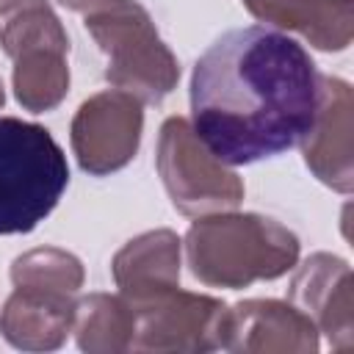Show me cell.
<instances>
[{
    "label": "cell",
    "mask_w": 354,
    "mask_h": 354,
    "mask_svg": "<svg viewBox=\"0 0 354 354\" xmlns=\"http://www.w3.org/2000/svg\"><path fill=\"white\" fill-rule=\"evenodd\" d=\"M318 102L321 72L310 53L266 25L221 33L191 72V127L224 166L301 144Z\"/></svg>",
    "instance_id": "1"
},
{
    "label": "cell",
    "mask_w": 354,
    "mask_h": 354,
    "mask_svg": "<svg viewBox=\"0 0 354 354\" xmlns=\"http://www.w3.org/2000/svg\"><path fill=\"white\" fill-rule=\"evenodd\" d=\"M185 254L199 282L238 290L288 274L299 260V238L257 213L202 216L185 235Z\"/></svg>",
    "instance_id": "2"
},
{
    "label": "cell",
    "mask_w": 354,
    "mask_h": 354,
    "mask_svg": "<svg viewBox=\"0 0 354 354\" xmlns=\"http://www.w3.org/2000/svg\"><path fill=\"white\" fill-rule=\"evenodd\" d=\"M69 166L41 124L0 116V235L36 230L61 202Z\"/></svg>",
    "instance_id": "3"
},
{
    "label": "cell",
    "mask_w": 354,
    "mask_h": 354,
    "mask_svg": "<svg viewBox=\"0 0 354 354\" xmlns=\"http://www.w3.org/2000/svg\"><path fill=\"white\" fill-rule=\"evenodd\" d=\"M86 30L108 55L105 80L141 102H160L180 80L174 53L138 0H105L86 11Z\"/></svg>",
    "instance_id": "4"
},
{
    "label": "cell",
    "mask_w": 354,
    "mask_h": 354,
    "mask_svg": "<svg viewBox=\"0 0 354 354\" xmlns=\"http://www.w3.org/2000/svg\"><path fill=\"white\" fill-rule=\"evenodd\" d=\"M155 163L171 205L185 216L230 210L243 199V183L238 174L205 149L191 122L183 116L163 122Z\"/></svg>",
    "instance_id": "5"
},
{
    "label": "cell",
    "mask_w": 354,
    "mask_h": 354,
    "mask_svg": "<svg viewBox=\"0 0 354 354\" xmlns=\"http://www.w3.org/2000/svg\"><path fill=\"white\" fill-rule=\"evenodd\" d=\"M133 351H210L224 343L227 304L202 293L169 288L136 301Z\"/></svg>",
    "instance_id": "6"
},
{
    "label": "cell",
    "mask_w": 354,
    "mask_h": 354,
    "mask_svg": "<svg viewBox=\"0 0 354 354\" xmlns=\"http://www.w3.org/2000/svg\"><path fill=\"white\" fill-rule=\"evenodd\" d=\"M144 127L141 100L108 88L86 100L72 119V149L88 174H111L136 158Z\"/></svg>",
    "instance_id": "7"
},
{
    "label": "cell",
    "mask_w": 354,
    "mask_h": 354,
    "mask_svg": "<svg viewBox=\"0 0 354 354\" xmlns=\"http://www.w3.org/2000/svg\"><path fill=\"white\" fill-rule=\"evenodd\" d=\"M307 169L329 188L351 191V86L321 75V102L310 133L301 138Z\"/></svg>",
    "instance_id": "8"
},
{
    "label": "cell",
    "mask_w": 354,
    "mask_h": 354,
    "mask_svg": "<svg viewBox=\"0 0 354 354\" xmlns=\"http://www.w3.org/2000/svg\"><path fill=\"white\" fill-rule=\"evenodd\" d=\"M230 351H315L318 326L299 307L277 299H252L227 307L224 343Z\"/></svg>",
    "instance_id": "9"
},
{
    "label": "cell",
    "mask_w": 354,
    "mask_h": 354,
    "mask_svg": "<svg viewBox=\"0 0 354 354\" xmlns=\"http://www.w3.org/2000/svg\"><path fill=\"white\" fill-rule=\"evenodd\" d=\"M351 271L348 263L335 254H313L290 285V299L310 315V321L326 332L337 348L351 346Z\"/></svg>",
    "instance_id": "10"
},
{
    "label": "cell",
    "mask_w": 354,
    "mask_h": 354,
    "mask_svg": "<svg viewBox=\"0 0 354 354\" xmlns=\"http://www.w3.org/2000/svg\"><path fill=\"white\" fill-rule=\"evenodd\" d=\"M75 293L14 285L0 315L3 337L25 351H50L64 343L75 321Z\"/></svg>",
    "instance_id": "11"
},
{
    "label": "cell",
    "mask_w": 354,
    "mask_h": 354,
    "mask_svg": "<svg viewBox=\"0 0 354 354\" xmlns=\"http://www.w3.org/2000/svg\"><path fill=\"white\" fill-rule=\"evenodd\" d=\"M266 25L299 30L318 50H346L354 30L351 0H243Z\"/></svg>",
    "instance_id": "12"
},
{
    "label": "cell",
    "mask_w": 354,
    "mask_h": 354,
    "mask_svg": "<svg viewBox=\"0 0 354 354\" xmlns=\"http://www.w3.org/2000/svg\"><path fill=\"white\" fill-rule=\"evenodd\" d=\"M113 279L127 301L177 288L180 282V238L171 230L144 232L113 257Z\"/></svg>",
    "instance_id": "13"
},
{
    "label": "cell",
    "mask_w": 354,
    "mask_h": 354,
    "mask_svg": "<svg viewBox=\"0 0 354 354\" xmlns=\"http://www.w3.org/2000/svg\"><path fill=\"white\" fill-rule=\"evenodd\" d=\"M0 47L11 58L30 50L69 53V36L47 0H0Z\"/></svg>",
    "instance_id": "14"
},
{
    "label": "cell",
    "mask_w": 354,
    "mask_h": 354,
    "mask_svg": "<svg viewBox=\"0 0 354 354\" xmlns=\"http://www.w3.org/2000/svg\"><path fill=\"white\" fill-rule=\"evenodd\" d=\"M133 329V310L124 296L91 293L75 304L72 332H77L83 351H130Z\"/></svg>",
    "instance_id": "15"
},
{
    "label": "cell",
    "mask_w": 354,
    "mask_h": 354,
    "mask_svg": "<svg viewBox=\"0 0 354 354\" xmlns=\"http://www.w3.org/2000/svg\"><path fill=\"white\" fill-rule=\"evenodd\" d=\"M69 91L64 50H30L14 58V94L30 113L53 111Z\"/></svg>",
    "instance_id": "16"
},
{
    "label": "cell",
    "mask_w": 354,
    "mask_h": 354,
    "mask_svg": "<svg viewBox=\"0 0 354 354\" xmlns=\"http://www.w3.org/2000/svg\"><path fill=\"white\" fill-rule=\"evenodd\" d=\"M11 282L77 293L83 285V266L64 249H33L11 263Z\"/></svg>",
    "instance_id": "17"
},
{
    "label": "cell",
    "mask_w": 354,
    "mask_h": 354,
    "mask_svg": "<svg viewBox=\"0 0 354 354\" xmlns=\"http://www.w3.org/2000/svg\"><path fill=\"white\" fill-rule=\"evenodd\" d=\"M58 3L66 6V8H72V11H91L94 6H100L105 0H58Z\"/></svg>",
    "instance_id": "18"
},
{
    "label": "cell",
    "mask_w": 354,
    "mask_h": 354,
    "mask_svg": "<svg viewBox=\"0 0 354 354\" xmlns=\"http://www.w3.org/2000/svg\"><path fill=\"white\" fill-rule=\"evenodd\" d=\"M3 102H6V94H3V83H0V108H3Z\"/></svg>",
    "instance_id": "19"
}]
</instances>
